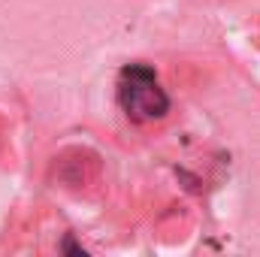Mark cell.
I'll return each instance as SVG.
<instances>
[{
	"label": "cell",
	"mask_w": 260,
	"mask_h": 257,
	"mask_svg": "<svg viewBox=\"0 0 260 257\" xmlns=\"http://www.w3.org/2000/svg\"><path fill=\"white\" fill-rule=\"evenodd\" d=\"M118 106L136 124L160 121L170 112V94L160 88L154 70L145 64H130L118 76Z\"/></svg>",
	"instance_id": "1"
}]
</instances>
